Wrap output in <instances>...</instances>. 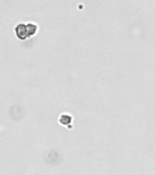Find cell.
Wrapping results in <instances>:
<instances>
[{
    "label": "cell",
    "mask_w": 155,
    "mask_h": 175,
    "mask_svg": "<svg viewBox=\"0 0 155 175\" xmlns=\"http://www.w3.org/2000/svg\"><path fill=\"white\" fill-rule=\"evenodd\" d=\"M15 32H16V35H17V38L20 40H24L28 38H29V35H28V27L26 24H18L16 28H15Z\"/></svg>",
    "instance_id": "6da1fadb"
},
{
    "label": "cell",
    "mask_w": 155,
    "mask_h": 175,
    "mask_svg": "<svg viewBox=\"0 0 155 175\" xmlns=\"http://www.w3.org/2000/svg\"><path fill=\"white\" fill-rule=\"evenodd\" d=\"M27 27H28V31L29 38H30L31 36H33V35L36 34L37 29H38L37 25H35V24H33V23H28V24H27Z\"/></svg>",
    "instance_id": "7a4b0ae2"
}]
</instances>
